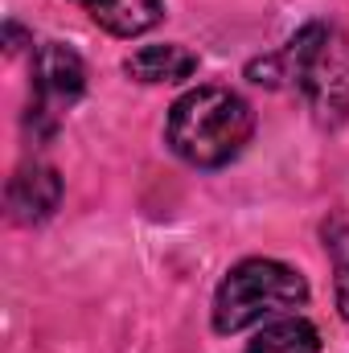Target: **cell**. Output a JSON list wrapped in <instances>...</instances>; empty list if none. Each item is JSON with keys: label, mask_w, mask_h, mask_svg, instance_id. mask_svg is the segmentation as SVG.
<instances>
[{"label": "cell", "mask_w": 349, "mask_h": 353, "mask_svg": "<svg viewBox=\"0 0 349 353\" xmlns=\"http://www.w3.org/2000/svg\"><path fill=\"white\" fill-rule=\"evenodd\" d=\"M255 136V111L226 87H197L181 94L165 123V144L193 169L230 165Z\"/></svg>", "instance_id": "obj_1"}, {"label": "cell", "mask_w": 349, "mask_h": 353, "mask_svg": "<svg viewBox=\"0 0 349 353\" xmlns=\"http://www.w3.org/2000/svg\"><path fill=\"white\" fill-rule=\"evenodd\" d=\"M279 66L321 128H341L349 119V37L337 25L308 21L279 50Z\"/></svg>", "instance_id": "obj_2"}, {"label": "cell", "mask_w": 349, "mask_h": 353, "mask_svg": "<svg viewBox=\"0 0 349 353\" xmlns=\"http://www.w3.org/2000/svg\"><path fill=\"white\" fill-rule=\"evenodd\" d=\"M308 304V283L296 267L279 259H243L226 271L214 292V329L222 337L259 325L263 316Z\"/></svg>", "instance_id": "obj_3"}, {"label": "cell", "mask_w": 349, "mask_h": 353, "mask_svg": "<svg viewBox=\"0 0 349 353\" xmlns=\"http://www.w3.org/2000/svg\"><path fill=\"white\" fill-rule=\"evenodd\" d=\"M87 90V66L83 58L62 46V41H46L33 54V103H29V128L33 136H54L58 132V115L79 103Z\"/></svg>", "instance_id": "obj_4"}, {"label": "cell", "mask_w": 349, "mask_h": 353, "mask_svg": "<svg viewBox=\"0 0 349 353\" xmlns=\"http://www.w3.org/2000/svg\"><path fill=\"white\" fill-rule=\"evenodd\" d=\"M8 214L21 226H37L46 218H54V210L62 205V176L50 165H25L8 181Z\"/></svg>", "instance_id": "obj_5"}, {"label": "cell", "mask_w": 349, "mask_h": 353, "mask_svg": "<svg viewBox=\"0 0 349 353\" xmlns=\"http://www.w3.org/2000/svg\"><path fill=\"white\" fill-rule=\"evenodd\" d=\"M74 4L87 8L90 21L115 37H140L157 29L165 17V0H74Z\"/></svg>", "instance_id": "obj_6"}, {"label": "cell", "mask_w": 349, "mask_h": 353, "mask_svg": "<svg viewBox=\"0 0 349 353\" xmlns=\"http://www.w3.org/2000/svg\"><path fill=\"white\" fill-rule=\"evenodd\" d=\"M123 70L136 79V83H185L189 74H197V54L185 50V46H173V41H161V46H144L136 50Z\"/></svg>", "instance_id": "obj_7"}, {"label": "cell", "mask_w": 349, "mask_h": 353, "mask_svg": "<svg viewBox=\"0 0 349 353\" xmlns=\"http://www.w3.org/2000/svg\"><path fill=\"white\" fill-rule=\"evenodd\" d=\"M247 353H321V333L304 316H279L247 341Z\"/></svg>", "instance_id": "obj_8"}, {"label": "cell", "mask_w": 349, "mask_h": 353, "mask_svg": "<svg viewBox=\"0 0 349 353\" xmlns=\"http://www.w3.org/2000/svg\"><path fill=\"white\" fill-rule=\"evenodd\" d=\"M325 247L333 259V292H337V308L349 321V226L346 222H329L325 226Z\"/></svg>", "instance_id": "obj_9"}]
</instances>
